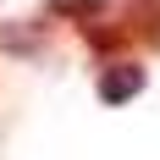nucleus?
<instances>
[{
  "instance_id": "obj_4",
  "label": "nucleus",
  "mask_w": 160,
  "mask_h": 160,
  "mask_svg": "<svg viewBox=\"0 0 160 160\" xmlns=\"http://www.w3.org/2000/svg\"><path fill=\"white\" fill-rule=\"evenodd\" d=\"M44 44V28H17V22H0V50H17V55H33Z\"/></svg>"
},
{
  "instance_id": "obj_3",
  "label": "nucleus",
  "mask_w": 160,
  "mask_h": 160,
  "mask_svg": "<svg viewBox=\"0 0 160 160\" xmlns=\"http://www.w3.org/2000/svg\"><path fill=\"white\" fill-rule=\"evenodd\" d=\"M44 17H72V22H99V17H111V0H50Z\"/></svg>"
},
{
  "instance_id": "obj_1",
  "label": "nucleus",
  "mask_w": 160,
  "mask_h": 160,
  "mask_svg": "<svg viewBox=\"0 0 160 160\" xmlns=\"http://www.w3.org/2000/svg\"><path fill=\"white\" fill-rule=\"evenodd\" d=\"M144 83H149V72L138 61H116L111 55V61L99 66V78H94V94L105 99V105H127V99L144 94Z\"/></svg>"
},
{
  "instance_id": "obj_2",
  "label": "nucleus",
  "mask_w": 160,
  "mask_h": 160,
  "mask_svg": "<svg viewBox=\"0 0 160 160\" xmlns=\"http://www.w3.org/2000/svg\"><path fill=\"white\" fill-rule=\"evenodd\" d=\"M122 22H127V33L138 39V44L160 50V0H122Z\"/></svg>"
}]
</instances>
